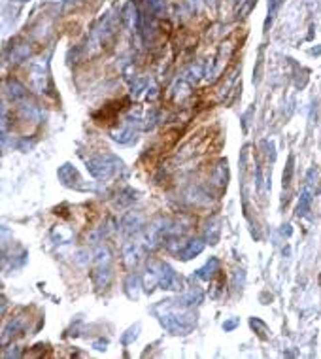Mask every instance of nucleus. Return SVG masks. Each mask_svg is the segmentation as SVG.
I'll return each instance as SVG.
<instances>
[{
	"label": "nucleus",
	"instance_id": "nucleus-32",
	"mask_svg": "<svg viewBox=\"0 0 321 359\" xmlns=\"http://www.w3.org/2000/svg\"><path fill=\"white\" fill-rule=\"evenodd\" d=\"M15 2H28V0H15Z\"/></svg>",
	"mask_w": 321,
	"mask_h": 359
},
{
	"label": "nucleus",
	"instance_id": "nucleus-9",
	"mask_svg": "<svg viewBox=\"0 0 321 359\" xmlns=\"http://www.w3.org/2000/svg\"><path fill=\"white\" fill-rule=\"evenodd\" d=\"M212 181L217 187H225L229 181V167H227V159H219L216 163V167L212 170Z\"/></svg>",
	"mask_w": 321,
	"mask_h": 359
},
{
	"label": "nucleus",
	"instance_id": "nucleus-22",
	"mask_svg": "<svg viewBox=\"0 0 321 359\" xmlns=\"http://www.w3.org/2000/svg\"><path fill=\"white\" fill-rule=\"evenodd\" d=\"M280 6H282V0H268V15H266V21H264V28H268V25L274 21Z\"/></svg>",
	"mask_w": 321,
	"mask_h": 359
},
{
	"label": "nucleus",
	"instance_id": "nucleus-13",
	"mask_svg": "<svg viewBox=\"0 0 321 359\" xmlns=\"http://www.w3.org/2000/svg\"><path fill=\"white\" fill-rule=\"evenodd\" d=\"M140 255H142L140 246L134 244V242H129V244H125V248H123V257H125V263L129 265V267L138 263Z\"/></svg>",
	"mask_w": 321,
	"mask_h": 359
},
{
	"label": "nucleus",
	"instance_id": "nucleus-3",
	"mask_svg": "<svg viewBox=\"0 0 321 359\" xmlns=\"http://www.w3.org/2000/svg\"><path fill=\"white\" fill-rule=\"evenodd\" d=\"M155 267L159 270V285L162 289H168V291H178L183 285V280L170 265L160 263V261H155Z\"/></svg>",
	"mask_w": 321,
	"mask_h": 359
},
{
	"label": "nucleus",
	"instance_id": "nucleus-11",
	"mask_svg": "<svg viewBox=\"0 0 321 359\" xmlns=\"http://www.w3.org/2000/svg\"><path fill=\"white\" fill-rule=\"evenodd\" d=\"M219 235H221V221L217 217H212L204 227V240L210 242V244H217Z\"/></svg>",
	"mask_w": 321,
	"mask_h": 359
},
{
	"label": "nucleus",
	"instance_id": "nucleus-6",
	"mask_svg": "<svg viewBox=\"0 0 321 359\" xmlns=\"http://www.w3.org/2000/svg\"><path fill=\"white\" fill-rule=\"evenodd\" d=\"M202 250H204V240L193 238V240L185 242V246H183L181 250H178V255L183 259V261H189V259L197 257L198 254H202Z\"/></svg>",
	"mask_w": 321,
	"mask_h": 359
},
{
	"label": "nucleus",
	"instance_id": "nucleus-16",
	"mask_svg": "<svg viewBox=\"0 0 321 359\" xmlns=\"http://www.w3.org/2000/svg\"><path fill=\"white\" fill-rule=\"evenodd\" d=\"M202 301V291H198V289H191V291H187L185 295H181V297H178V304H181V306H193V304H198V302Z\"/></svg>",
	"mask_w": 321,
	"mask_h": 359
},
{
	"label": "nucleus",
	"instance_id": "nucleus-4",
	"mask_svg": "<svg viewBox=\"0 0 321 359\" xmlns=\"http://www.w3.org/2000/svg\"><path fill=\"white\" fill-rule=\"evenodd\" d=\"M57 176L61 180V183L65 185V187H70V189H87V185L83 183V180L80 176V172L70 165V163H65L63 167H59V172H57Z\"/></svg>",
	"mask_w": 321,
	"mask_h": 359
},
{
	"label": "nucleus",
	"instance_id": "nucleus-17",
	"mask_svg": "<svg viewBox=\"0 0 321 359\" xmlns=\"http://www.w3.org/2000/svg\"><path fill=\"white\" fill-rule=\"evenodd\" d=\"M30 55V46L28 44H19L11 49V53H9V63H21V61H25L28 59Z\"/></svg>",
	"mask_w": 321,
	"mask_h": 359
},
{
	"label": "nucleus",
	"instance_id": "nucleus-21",
	"mask_svg": "<svg viewBox=\"0 0 321 359\" xmlns=\"http://www.w3.org/2000/svg\"><path fill=\"white\" fill-rule=\"evenodd\" d=\"M249 325H251L255 329V333L259 335V339H263V340L270 339V331H268V327H266L259 318H251V320H249Z\"/></svg>",
	"mask_w": 321,
	"mask_h": 359
},
{
	"label": "nucleus",
	"instance_id": "nucleus-10",
	"mask_svg": "<svg viewBox=\"0 0 321 359\" xmlns=\"http://www.w3.org/2000/svg\"><path fill=\"white\" fill-rule=\"evenodd\" d=\"M121 225L127 235H134V233H138L140 227L144 225V217H142L138 212H131V214H127V216L123 217Z\"/></svg>",
	"mask_w": 321,
	"mask_h": 359
},
{
	"label": "nucleus",
	"instance_id": "nucleus-15",
	"mask_svg": "<svg viewBox=\"0 0 321 359\" xmlns=\"http://www.w3.org/2000/svg\"><path fill=\"white\" fill-rule=\"evenodd\" d=\"M136 198H138V193H136L134 189L125 187V189L119 191V195H117V198H115V204H117L119 208H127V206H131Z\"/></svg>",
	"mask_w": 321,
	"mask_h": 359
},
{
	"label": "nucleus",
	"instance_id": "nucleus-29",
	"mask_svg": "<svg viewBox=\"0 0 321 359\" xmlns=\"http://www.w3.org/2000/svg\"><path fill=\"white\" fill-rule=\"evenodd\" d=\"M236 325H238V320H229V321H225V323H223V329H225V331H233Z\"/></svg>",
	"mask_w": 321,
	"mask_h": 359
},
{
	"label": "nucleus",
	"instance_id": "nucleus-31",
	"mask_svg": "<svg viewBox=\"0 0 321 359\" xmlns=\"http://www.w3.org/2000/svg\"><path fill=\"white\" fill-rule=\"evenodd\" d=\"M282 235H285V236H291V225H283V229H282Z\"/></svg>",
	"mask_w": 321,
	"mask_h": 359
},
{
	"label": "nucleus",
	"instance_id": "nucleus-23",
	"mask_svg": "<svg viewBox=\"0 0 321 359\" xmlns=\"http://www.w3.org/2000/svg\"><path fill=\"white\" fill-rule=\"evenodd\" d=\"M138 335H140V323H136V325H132L131 329L127 331L125 335L121 337V342L125 344V346H129L131 342H134V340L138 339Z\"/></svg>",
	"mask_w": 321,
	"mask_h": 359
},
{
	"label": "nucleus",
	"instance_id": "nucleus-27",
	"mask_svg": "<svg viewBox=\"0 0 321 359\" xmlns=\"http://www.w3.org/2000/svg\"><path fill=\"white\" fill-rule=\"evenodd\" d=\"M261 72H263V49L259 51V61H257V70L253 72V82L259 84L261 82Z\"/></svg>",
	"mask_w": 321,
	"mask_h": 359
},
{
	"label": "nucleus",
	"instance_id": "nucleus-25",
	"mask_svg": "<svg viewBox=\"0 0 321 359\" xmlns=\"http://www.w3.org/2000/svg\"><path fill=\"white\" fill-rule=\"evenodd\" d=\"M150 9L155 13V15H160L164 11V0H146Z\"/></svg>",
	"mask_w": 321,
	"mask_h": 359
},
{
	"label": "nucleus",
	"instance_id": "nucleus-18",
	"mask_svg": "<svg viewBox=\"0 0 321 359\" xmlns=\"http://www.w3.org/2000/svg\"><path fill=\"white\" fill-rule=\"evenodd\" d=\"M112 138L119 144H131L134 138H136V132L132 131V127H123L119 131L112 132Z\"/></svg>",
	"mask_w": 321,
	"mask_h": 359
},
{
	"label": "nucleus",
	"instance_id": "nucleus-2",
	"mask_svg": "<svg viewBox=\"0 0 321 359\" xmlns=\"http://www.w3.org/2000/svg\"><path fill=\"white\" fill-rule=\"evenodd\" d=\"M123 169V163L115 155H98V157H93V159L87 161V170L89 174L96 180H108L112 178L115 172H119Z\"/></svg>",
	"mask_w": 321,
	"mask_h": 359
},
{
	"label": "nucleus",
	"instance_id": "nucleus-19",
	"mask_svg": "<svg viewBox=\"0 0 321 359\" xmlns=\"http://www.w3.org/2000/svg\"><path fill=\"white\" fill-rule=\"evenodd\" d=\"M310 204H312V193L308 187L302 189L301 193V200H299V208H297V214L299 216H306L308 214V210H310Z\"/></svg>",
	"mask_w": 321,
	"mask_h": 359
},
{
	"label": "nucleus",
	"instance_id": "nucleus-14",
	"mask_svg": "<svg viewBox=\"0 0 321 359\" xmlns=\"http://www.w3.org/2000/svg\"><path fill=\"white\" fill-rule=\"evenodd\" d=\"M217 270H219V261H217L216 257H212V259H210L204 267H200V269H198L197 272H195V276L200 278V280H210V278H212Z\"/></svg>",
	"mask_w": 321,
	"mask_h": 359
},
{
	"label": "nucleus",
	"instance_id": "nucleus-7",
	"mask_svg": "<svg viewBox=\"0 0 321 359\" xmlns=\"http://www.w3.org/2000/svg\"><path fill=\"white\" fill-rule=\"evenodd\" d=\"M110 278H112V267L110 265H100L93 269V282L98 289H106L110 285Z\"/></svg>",
	"mask_w": 321,
	"mask_h": 359
},
{
	"label": "nucleus",
	"instance_id": "nucleus-12",
	"mask_svg": "<svg viewBox=\"0 0 321 359\" xmlns=\"http://www.w3.org/2000/svg\"><path fill=\"white\" fill-rule=\"evenodd\" d=\"M157 285H159V270H157V267H155V261H151L146 274H144V289L148 293H151Z\"/></svg>",
	"mask_w": 321,
	"mask_h": 359
},
{
	"label": "nucleus",
	"instance_id": "nucleus-26",
	"mask_svg": "<svg viewBox=\"0 0 321 359\" xmlns=\"http://www.w3.org/2000/svg\"><path fill=\"white\" fill-rule=\"evenodd\" d=\"M316 183H318V170L310 169L308 170V174H306V187L308 189L316 187Z\"/></svg>",
	"mask_w": 321,
	"mask_h": 359
},
{
	"label": "nucleus",
	"instance_id": "nucleus-1",
	"mask_svg": "<svg viewBox=\"0 0 321 359\" xmlns=\"http://www.w3.org/2000/svg\"><path fill=\"white\" fill-rule=\"evenodd\" d=\"M155 314L159 316L160 325L172 335H187L197 325L195 314L176 301H162L155 306Z\"/></svg>",
	"mask_w": 321,
	"mask_h": 359
},
{
	"label": "nucleus",
	"instance_id": "nucleus-8",
	"mask_svg": "<svg viewBox=\"0 0 321 359\" xmlns=\"http://www.w3.org/2000/svg\"><path fill=\"white\" fill-rule=\"evenodd\" d=\"M30 82H32V87L42 91L44 89V84H46V63L42 61H36L30 66Z\"/></svg>",
	"mask_w": 321,
	"mask_h": 359
},
{
	"label": "nucleus",
	"instance_id": "nucleus-20",
	"mask_svg": "<svg viewBox=\"0 0 321 359\" xmlns=\"http://www.w3.org/2000/svg\"><path fill=\"white\" fill-rule=\"evenodd\" d=\"M138 276L136 274H131L129 278H127V282H125V291L129 295V299H136L138 297Z\"/></svg>",
	"mask_w": 321,
	"mask_h": 359
},
{
	"label": "nucleus",
	"instance_id": "nucleus-5",
	"mask_svg": "<svg viewBox=\"0 0 321 359\" xmlns=\"http://www.w3.org/2000/svg\"><path fill=\"white\" fill-rule=\"evenodd\" d=\"M4 89H6V94H8V98L11 102H23L27 98V87L17 80H13V78L6 82Z\"/></svg>",
	"mask_w": 321,
	"mask_h": 359
},
{
	"label": "nucleus",
	"instance_id": "nucleus-30",
	"mask_svg": "<svg viewBox=\"0 0 321 359\" xmlns=\"http://www.w3.org/2000/svg\"><path fill=\"white\" fill-rule=\"evenodd\" d=\"M93 346H94L96 350H106V346H108V340H106V339H98V340H96V342L93 344Z\"/></svg>",
	"mask_w": 321,
	"mask_h": 359
},
{
	"label": "nucleus",
	"instance_id": "nucleus-28",
	"mask_svg": "<svg viewBox=\"0 0 321 359\" xmlns=\"http://www.w3.org/2000/svg\"><path fill=\"white\" fill-rule=\"evenodd\" d=\"M146 84H148L146 80H136V82L132 84V94H134V96H138V94L142 93V89L146 87Z\"/></svg>",
	"mask_w": 321,
	"mask_h": 359
},
{
	"label": "nucleus",
	"instance_id": "nucleus-24",
	"mask_svg": "<svg viewBox=\"0 0 321 359\" xmlns=\"http://www.w3.org/2000/svg\"><path fill=\"white\" fill-rule=\"evenodd\" d=\"M293 163H295V159H293V155L287 159V167H285V170H283V187H287L289 183H291V178H293Z\"/></svg>",
	"mask_w": 321,
	"mask_h": 359
}]
</instances>
